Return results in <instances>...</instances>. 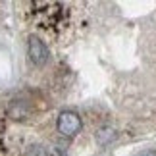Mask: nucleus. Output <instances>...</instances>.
Segmentation results:
<instances>
[{"mask_svg":"<svg viewBox=\"0 0 156 156\" xmlns=\"http://www.w3.org/2000/svg\"><path fill=\"white\" fill-rule=\"evenodd\" d=\"M83 127V123H81V118L77 116L75 112H71V110H64V112H60V116L56 119V129H58V133L60 135H64V137H73L75 133H79Z\"/></svg>","mask_w":156,"mask_h":156,"instance_id":"nucleus-1","label":"nucleus"},{"mask_svg":"<svg viewBox=\"0 0 156 156\" xmlns=\"http://www.w3.org/2000/svg\"><path fill=\"white\" fill-rule=\"evenodd\" d=\"M23 156H48V152H46L43 147H29V151Z\"/></svg>","mask_w":156,"mask_h":156,"instance_id":"nucleus-4","label":"nucleus"},{"mask_svg":"<svg viewBox=\"0 0 156 156\" xmlns=\"http://www.w3.org/2000/svg\"><path fill=\"white\" fill-rule=\"evenodd\" d=\"M141 156H156V151H147V152H143Z\"/></svg>","mask_w":156,"mask_h":156,"instance_id":"nucleus-5","label":"nucleus"},{"mask_svg":"<svg viewBox=\"0 0 156 156\" xmlns=\"http://www.w3.org/2000/svg\"><path fill=\"white\" fill-rule=\"evenodd\" d=\"M114 137H116V133H114V129L110 127H102L97 131V141L100 143V145H106V143H110Z\"/></svg>","mask_w":156,"mask_h":156,"instance_id":"nucleus-3","label":"nucleus"},{"mask_svg":"<svg viewBox=\"0 0 156 156\" xmlns=\"http://www.w3.org/2000/svg\"><path fill=\"white\" fill-rule=\"evenodd\" d=\"M27 56L29 60L35 64V66H44L48 62V48H46V44L41 41L37 35H31L29 37V43H27Z\"/></svg>","mask_w":156,"mask_h":156,"instance_id":"nucleus-2","label":"nucleus"}]
</instances>
